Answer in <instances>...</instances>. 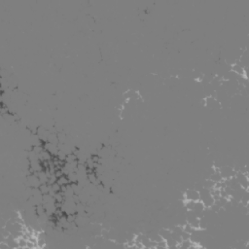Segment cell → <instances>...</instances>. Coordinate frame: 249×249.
I'll use <instances>...</instances> for the list:
<instances>
[{"label":"cell","mask_w":249,"mask_h":249,"mask_svg":"<svg viewBox=\"0 0 249 249\" xmlns=\"http://www.w3.org/2000/svg\"><path fill=\"white\" fill-rule=\"evenodd\" d=\"M219 172L222 176L223 179H228V178H232L235 175V171L234 167H231L229 166L223 167L219 168Z\"/></svg>","instance_id":"cell-1"},{"label":"cell","mask_w":249,"mask_h":249,"mask_svg":"<svg viewBox=\"0 0 249 249\" xmlns=\"http://www.w3.org/2000/svg\"><path fill=\"white\" fill-rule=\"evenodd\" d=\"M185 200H192V202H198L199 200V193L196 189H187L184 194Z\"/></svg>","instance_id":"cell-2"},{"label":"cell","mask_w":249,"mask_h":249,"mask_svg":"<svg viewBox=\"0 0 249 249\" xmlns=\"http://www.w3.org/2000/svg\"><path fill=\"white\" fill-rule=\"evenodd\" d=\"M180 238H181L182 240H190L191 235L190 234H187L185 232H182V234L180 235Z\"/></svg>","instance_id":"cell-6"},{"label":"cell","mask_w":249,"mask_h":249,"mask_svg":"<svg viewBox=\"0 0 249 249\" xmlns=\"http://www.w3.org/2000/svg\"><path fill=\"white\" fill-rule=\"evenodd\" d=\"M182 228H183V232H185V233H187V234H190V235H192L194 232H195V230H194L193 228H192V226L190 224H188V223H185L183 226H182Z\"/></svg>","instance_id":"cell-5"},{"label":"cell","mask_w":249,"mask_h":249,"mask_svg":"<svg viewBox=\"0 0 249 249\" xmlns=\"http://www.w3.org/2000/svg\"><path fill=\"white\" fill-rule=\"evenodd\" d=\"M193 242L191 240H182L180 243H178L176 245L178 249H189V247L191 246V244Z\"/></svg>","instance_id":"cell-4"},{"label":"cell","mask_w":249,"mask_h":249,"mask_svg":"<svg viewBox=\"0 0 249 249\" xmlns=\"http://www.w3.org/2000/svg\"><path fill=\"white\" fill-rule=\"evenodd\" d=\"M155 249H168L167 247H163V246H159V245H156Z\"/></svg>","instance_id":"cell-7"},{"label":"cell","mask_w":249,"mask_h":249,"mask_svg":"<svg viewBox=\"0 0 249 249\" xmlns=\"http://www.w3.org/2000/svg\"><path fill=\"white\" fill-rule=\"evenodd\" d=\"M159 235L163 240H168L169 239H171V230L167 229V228L161 229Z\"/></svg>","instance_id":"cell-3"}]
</instances>
